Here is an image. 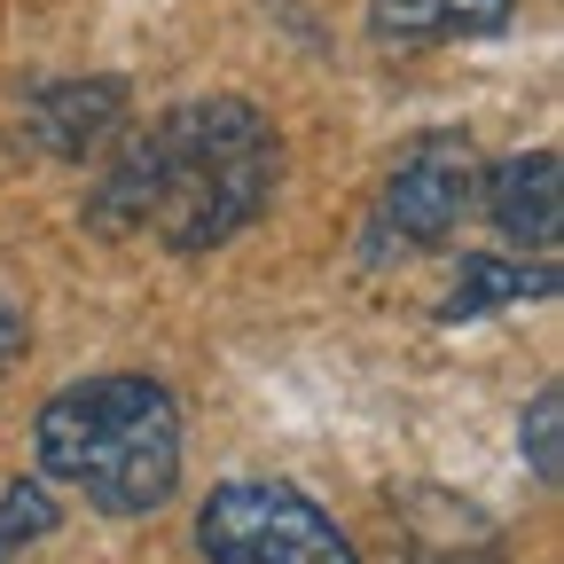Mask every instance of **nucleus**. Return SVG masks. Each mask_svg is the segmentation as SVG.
I'll use <instances>...</instances> for the list:
<instances>
[{"label": "nucleus", "mask_w": 564, "mask_h": 564, "mask_svg": "<svg viewBox=\"0 0 564 564\" xmlns=\"http://www.w3.org/2000/svg\"><path fill=\"white\" fill-rule=\"evenodd\" d=\"M518 447H525V470H533L541 486L564 478V392H556V384L533 392V408H525V423H518Z\"/></svg>", "instance_id": "obj_9"}, {"label": "nucleus", "mask_w": 564, "mask_h": 564, "mask_svg": "<svg viewBox=\"0 0 564 564\" xmlns=\"http://www.w3.org/2000/svg\"><path fill=\"white\" fill-rule=\"evenodd\" d=\"M17 133L32 141L40 158L87 165V158H102L110 141L126 133V79H55V87H32L24 110H17Z\"/></svg>", "instance_id": "obj_5"}, {"label": "nucleus", "mask_w": 564, "mask_h": 564, "mask_svg": "<svg viewBox=\"0 0 564 564\" xmlns=\"http://www.w3.org/2000/svg\"><path fill=\"white\" fill-rule=\"evenodd\" d=\"M55 486L47 478H17L9 494H0V549H32V541H47L55 533Z\"/></svg>", "instance_id": "obj_10"}, {"label": "nucleus", "mask_w": 564, "mask_h": 564, "mask_svg": "<svg viewBox=\"0 0 564 564\" xmlns=\"http://www.w3.org/2000/svg\"><path fill=\"white\" fill-rule=\"evenodd\" d=\"M518 0H369V32L384 47H447L510 32Z\"/></svg>", "instance_id": "obj_7"}, {"label": "nucleus", "mask_w": 564, "mask_h": 564, "mask_svg": "<svg viewBox=\"0 0 564 564\" xmlns=\"http://www.w3.org/2000/svg\"><path fill=\"white\" fill-rule=\"evenodd\" d=\"M17 352H24V314H17L9 299H0V369H9Z\"/></svg>", "instance_id": "obj_11"}, {"label": "nucleus", "mask_w": 564, "mask_h": 564, "mask_svg": "<svg viewBox=\"0 0 564 564\" xmlns=\"http://www.w3.org/2000/svg\"><path fill=\"white\" fill-rule=\"evenodd\" d=\"M478 204H486V220L502 228L518 251L556 259V236H564V165H556V150L502 158V165L478 181Z\"/></svg>", "instance_id": "obj_6"}, {"label": "nucleus", "mask_w": 564, "mask_h": 564, "mask_svg": "<svg viewBox=\"0 0 564 564\" xmlns=\"http://www.w3.org/2000/svg\"><path fill=\"white\" fill-rule=\"evenodd\" d=\"M478 204V150L440 126V133H415L400 165L384 173L377 196V259H415V251H447Z\"/></svg>", "instance_id": "obj_4"}, {"label": "nucleus", "mask_w": 564, "mask_h": 564, "mask_svg": "<svg viewBox=\"0 0 564 564\" xmlns=\"http://www.w3.org/2000/svg\"><path fill=\"white\" fill-rule=\"evenodd\" d=\"M525 299H556V259H525V251H470L455 291L440 299V329L478 322V314H502Z\"/></svg>", "instance_id": "obj_8"}, {"label": "nucleus", "mask_w": 564, "mask_h": 564, "mask_svg": "<svg viewBox=\"0 0 564 564\" xmlns=\"http://www.w3.org/2000/svg\"><path fill=\"white\" fill-rule=\"evenodd\" d=\"M282 181V141L243 95H196L165 110L141 141L102 165L87 220L102 236H158L165 251L196 259L236 243Z\"/></svg>", "instance_id": "obj_1"}, {"label": "nucleus", "mask_w": 564, "mask_h": 564, "mask_svg": "<svg viewBox=\"0 0 564 564\" xmlns=\"http://www.w3.org/2000/svg\"><path fill=\"white\" fill-rule=\"evenodd\" d=\"M196 556L204 564H361V549L337 533V518L282 478L212 486L196 510Z\"/></svg>", "instance_id": "obj_3"}, {"label": "nucleus", "mask_w": 564, "mask_h": 564, "mask_svg": "<svg viewBox=\"0 0 564 564\" xmlns=\"http://www.w3.org/2000/svg\"><path fill=\"white\" fill-rule=\"evenodd\" d=\"M0 564H9V549H0Z\"/></svg>", "instance_id": "obj_12"}, {"label": "nucleus", "mask_w": 564, "mask_h": 564, "mask_svg": "<svg viewBox=\"0 0 564 564\" xmlns=\"http://www.w3.org/2000/svg\"><path fill=\"white\" fill-rule=\"evenodd\" d=\"M32 455L47 486L87 494L102 518H150L181 486V408L158 377H87L32 415Z\"/></svg>", "instance_id": "obj_2"}]
</instances>
